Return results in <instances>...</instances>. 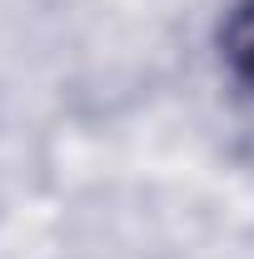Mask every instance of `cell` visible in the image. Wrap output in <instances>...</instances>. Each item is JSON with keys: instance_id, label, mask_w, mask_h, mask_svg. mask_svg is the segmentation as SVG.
I'll use <instances>...</instances> for the list:
<instances>
[{"instance_id": "1", "label": "cell", "mask_w": 254, "mask_h": 259, "mask_svg": "<svg viewBox=\"0 0 254 259\" xmlns=\"http://www.w3.org/2000/svg\"><path fill=\"white\" fill-rule=\"evenodd\" d=\"M215 55H220V70L254 95V0H229L215 20Z\"/></svg>"}]
</instances>
